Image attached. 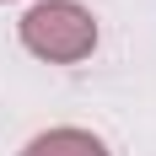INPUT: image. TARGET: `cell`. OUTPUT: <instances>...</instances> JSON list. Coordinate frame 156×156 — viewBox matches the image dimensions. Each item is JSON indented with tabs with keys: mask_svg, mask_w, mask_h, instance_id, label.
Returning a JSON list of instances; mask_svg holds the SVG:
<instances>
[{
	"mask_svg": "<svg viewBox=\"0 0 156 156\" xmlns=\"http://www.w3.org/2000/svg\"><path fill=\"white\" fill-rule=\"evenodd\" d=\"M22 156H108V145L97 140V135H86V129H48Z\"/></svg>",
	"mask_w": 156,
	"mask_h": 156,
	"instance_id": "7a4b0ae2",
	"label": "cell"
},
{
	"mask_svg": "<svg viewBox=\"0 0 156 156\" xmlns=\"http://www.w3.org/2000/svg\"><path fill=\"white\" fill-rule=\"evenodd\" d=\"M22 43L38 54V59H54V65H76L97 48V22L86 5L76 0H43L22 16Z\"/></svg>",
	"mask_w": 156,
	"mask_h": 156,
	"instance_id": "6da1fadb",
	"label": "cell"
}]
</instances>
